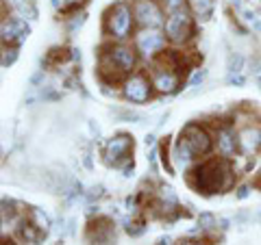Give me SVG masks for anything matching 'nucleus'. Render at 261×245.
<instances>
[{"mask_svg": "<svg viewBox=\"0 0 261 245\" xmlns=\"http://www.w3.org/2000/svg\"><path fill=\"white\" fill-rule=\"evenodd\" d=\"M72 52H74V50H68L65 46H63V48H61V46H57V48H53V50L48 52L46 63H48V65H53V68H61L65 61H70Z\"/></svg>", "mask_w": 261, "mask_h": 245, "instance_id": "nucleus-16", "label": "nucleus"}, {"mask_svg": "<svg viewBox=\"0 0 261 245\" xmlns=\"http://www.w3.org/2000/svg\"><path fill=\"white\" fill-rule=\"evenodd\" d=\"M157 3L161 7H166L168 11H176V9H181L183 7V0H157Z\"/></svg>", "mask_w": 261, "mask_h": 245, "instance_id": "nucleus-22", "label": "nucleus"}, {"mask_svg": "<svg viewBox=\"0 0 261 245\" xmlns=\"http://www.w3.org/2000/svg\"><path fill=\"white\" fill-rule=\"evenodd\" d=\"M65 3H68L70 7H81V5L85 3V0H65Z\"/></svg>", "mask_w": 261, "mask_h": 245, "instance_id": "nucleus-24", "label": "nucleus"}, {"mask_svg": "<svg viewBox=\"0 0 261 245\" xmlns=\"http://www.w3.org/2000/svg\"><path fill=\"white\" fill-rule=\"evenodd\" d=\"M3 245H20V243H15L13 239H7V236H5V239H3Z\"/></svg>", "mask_w": 261, "mask_h": 245, "instance_id": "nucleus-26", "label": "nucleus"}, {"mask_svg": "<svg viewBox=\"0 0 261 245\" xmlns=\"http://www.w3.org/2000/svg\"><path fill=\"white\" fill-rule=\"evenodd\" d=\"M166 33L161 28H142L135 37V50L146 59H154L159 52L166 50Z\"/></svg>", "mask_w": 261, "mask_h": 245, "instance_id": "nucleus-10", "label": "nucleus"}, {"mask_svg": "<svg viewBox=\"0 0 261 245\" xmlns=\"http://www.w3.org/2000/svg\"><path fill=\"white\" fill-rule=\"evenodd\" d=\"M216 143H218V152L222 157L231 159L235 152H238V130L233 128L231 121H222L218 124L216 130Z\"/></svg>", "mask_w": 261, "mask_h": 245, "instance_id": "nucleus-13", "label": "nucleus"}, {"mask_svg": "<svg viewBox=\"0 0 261 245\" xmlns=\"http://www.w3.org/2000/svg\"><path fill=\"white\" fill-rule=\"evenodd\" d=\"M250 3H255V5H261V0H250Z\"/></svg>", "mask_w": 261, "mask_h": 245, "instance_id": "nucleus-28", "label": "nucleus"}, {"mask_svg": "<svg viewBox=\"0 0 261 245\" xmlns=\"http://www.w3.org/2000/svg\"><path fill=\"white\" fill-rule=\"evenodd\" d=\"M85 241L89 245H113L116 243V226L109 217L89 219L85 228Z\"/></svg>", "mask_w": 261, "mask_h": 245, "instance_id": "nucleus-11", "label": "nucleus"}, {"mask_svg": "<svg viewBox=\"0 0 261 245\" xmlns=\"http://www.w3.org/2000/svg\"><path fill=\"white\" fill-rule=\"evenodd\" d=\"M150 80H152V87L157 94H174L178 91L181 87V72L176 70H166V68H159V65L152 63V70H150Z\"/></svg>", "mask_w": 261, "mask_h": 245, "instance_id": "nucleus-12", "label": "nucleus"}, {"mask_svg": "<svg viewBox=\"0 0 261 245\" xmlns=\"http://www.w3.org/2000/svg\"><path fill=\"white\" fill-rule=\"evenodd\" d=\"M137 63V50L126 44H109L98 54V76L105 85L124 83L128 74H133Z\"/></svg>", "mask_w": 261, "mask_h": 245, "instance_id": "nucleus-2", "label": "nucleus"}, {"mask_svg": "<svg viewBox=\"0 0 261 245\" xmlns=\"http://www.w3.org/2000/svg\"><path fill=\"white\" fill-rule=\"evenodd\" d=\"M235 167L228 163L226 157L222 159H209L200 165H196L187 174V182L202 195H216L233 189L235 185Z\"/></svg>", "mask_w": 261, "mask_h": 245, "instance_id": "nucleus-1", "label": "nucleus"}, {"mask_svg": "<svg viewBox=\"0 0 261 245\" xmlns=\"http://www.w3.org/2000/svg\"><path fill=\"white\" fill-rule=\"evenodd\" d=\"M18 59V48L15 46H3V68H9Z\"/></svg>", "mask_w": 261, "mask_h": 245, "instance_id": "nucleus-18", "label": "nucleus"}, {"mask_svg": "<svg viewBox=\"0 0 261 245\" xmlns=\"http://www.w3.org/2000/svg\"><path fill=\"white\" fill-rule=\"evenodd\" d=\"M126 230H128V234H142L144 232V219H133V222H128Z\"/></svg>", "mask_w": 261, "mask_h": 245, "instance_id": "nucleus-21", "label": "nucleus"}, {"mask_svg": "<svg viewBox=\"0 0 261 245\" xmlns=\"http://www.w3.org/2000/svg\"><path fill=\"white\" fill-rule=\"evenodd\" d=\"M133 148H135V141L133 137L126 135V133H120L116 137H111L102 148V159L107 165L113 167H120L124 171V176H130L128 171H133Z\"/></svg>", "mask_w": 261, "mask_h": 245, "instance_id": "nucleus-4", "label": "nucleus"}, {"mask_svg": "<svg viewBox=\"0 0 261 245\" xmlns=\"http://www.w3.org/2000/svg\"><path fill=\"white\" fill-rule=\"evenodd\" d=\"M187 9L194 13V18L207 20L211 11H214V0H185Z\"/></svg>", "mask_w": 261, "mask_h": 245, "instance_id": "nucleus-15", "label": "nucleus"}, {"mask_svg": "<svg viewBox=\"0 0 261 245\" xmlns=\"http://www.w3.org/2000/svg\"><path fill=\"white\" fill-rule=\"evenodd\" d=\"M27 215H29V219H31L33 224H35V228H37V230L42 232V234H46L48 230H50V217H48V215L44 213V210H39V208H31Z\"/></svg>", "mask_w": 261, "mask_h": 245, "instance_id": "nucleus-17", "label": "nucleus"}, {"mask_svg": "<svg viewBox=\"0 0 261 245\" xmlns=\"http://www.w3.org/2000/svg\"><path fill=\"white\" fill-rule=\"evenodd\" d=\"M261 150V124L246 119L238 126V152L244 159H255Z\"/></svg>", "mask_w": 261, "mask_h": 245, "instance_id": "nucleus-8", "label": "nucleus"}, {"mask_svg": "<svg viewBox=\"0 0 261 245\" xmlns=\"http://www.w3.org/2000/svg\"><path fill=\"white\" fill-rule=\"evenodd\" d=\"M18 9L24 18H35L37 11H35V5H33V0H20L18 3Z\"/></svg>", "mask_w": 261, "mask_h": 245, "instance_id": "nucleus-20", "label": "nucleus"}, {"mask_svg": "<svg viewBox=\"0 0 261 245\" xmlns=\"http://www.w3.org/2000/svg\"><path fill=\"white\" fill-rule=\"evenodd\" d=\"M198 224H200V230H214V228L218 226V219L211 213H202L198 217Z\"/></svg>", "mask_w": 261, "mask_h": 245, "instance_id": "nucleus-19", "label": "nucleus"}, {"mask_svg": "<svg viewBox=\"0 0 261 245\" xmlns=\"http://www.w3.org/2000/svg\"><path fill=\"white\" fill-rule=\"evenodd\" d=\"M135 26V15L133 7L126 3H116L105 11V35L116 39V42H124L130 37Z\"/></svg>", "mask_w": 261, "mask_h": 245, "instance_id": "nucleus-3", "label": "nucleus"}, {"mask_svg": "<svg viewBox=\"0 0 261 245\" xmlns=\"http://www.w3.org/2000/svg\"><path fill=\"white\" fill-rule=\"evenodd\" d=\"M178 139H183L187 148H190V150L196 154V159L207 157V154L214 150V137H211V133H209L205 126L196 124V121H192V124L183 126V130H181V135H178Z\"/></svg>", "mask_w": 261, "mask_h": 245, "instance_id": "nucleus-6", "label": "nucleus"}, {"mask_svg": "<svg viewBox=\"0 0 261 245\" xmlns=\"http://www.w3.org/2000/svg\"><path fill=\"white\" fill-rule=\"evenodd\" d=\"M246 195H248V187H242L240 193H238V198H246Z\"/></svg>", "mask_w": 261, "mask_h": 245, "instance_id": "nucleus-25", "label": "nucleus"}, {"mask_svg": "<svg viewBox=\"0 0 261 245\" xmlns=\"http://www.w3.org/2000/svg\"><path fill=\"white\" fill-rule=\"evenodd\" d=\"M152 91H154L152 80L146 74H142V72H133V74H128L124 78V83H122V96H124L128 102H133V104L148 102Z\"/></svg>", "mask_w": 261, "mask_h": 245, "instance_id": "nucleus-9", "label": "nucleus"}, {"mask_svg": "<svg viewBox=\"0 0 261 245\" xmlns=\"http://www.w3.org/2000/svg\"><path fill=\"white\" fill-rule=\"evenodd\" d=\"M259 85H261V78H259Z\"/></svg>", "mask_w": 261, "mask_h": 245, "instance_id": "nucleus-29", "label": "nucleus"}, {"mask_svg": "<svg viewBox=\"0 0 261 245\" xmlns=\"http://www.w3.org/2000/svg\"><path fill=\"white\" fill-rule=\"evenodd\" d=\"M100 195H102V189L100 187H94V189H89L87 200H96V198H100Z\"/></svg>", "mask_w": 261, "mask_h": 245, "instance_id": "nucleus-23", "label": "nucleus"}, {"mask_svg": "<svg viewBox=\"0 0 261 245\" xmlns=\"http://www.w3.org/2000/svg\"><path fill=\"white\" fill-rule=\"evenodd\" d=\"M133 15L135 24L142 28H161L166 26V15H163V7L157 0H133Z\"/></svg>", "mask_w": 261, "mask_h": 245, "instance_id": "nucleus-7", "label": "nucleus"}, {"mask_svg": "<svg viewBox=\"0 0 261 245\" xmlns=\"http://www.w3.org/2000/svg\"><path fill=\"white\" fill-rule=\"evenodd\" d=\"M194 13L190 9H176L170 11V15L166 18V26H163V33H166L168 42H172L176 46L187 44L194 37Z\"/></svg>", "mask_w": 261, "mask_h": 245, "instance_id": "nucleus-5", "label": "nucleus"}, {"mask_svg": "<svg viewBox=\"0 0 261 245\" xmlns=\"http://www.w3.org/2000/svg\"><path fill=\"white\" fill-rule=\"evenodd\" d=\"M183 245H205L202 241H183Z\"/></svg>", "mask_w": 261, "mask_h": 245, "instance_id": "nucleus-27", "label": "nucleus"}, {"mask_svg": "<svg viewBox=\"0 0 261 245\" xmlns=\"http://www.w3.org/2000/svg\"><path fill=\"white\" fill-rule=\"evenodd\" d=\"M29 37V24L24 20H3V46H18Z\"/></svg>", "mask_w": 261, "mask_h": 245, "instance_id": "nucleus-14", "label": "nucleus"}]
</instances>
